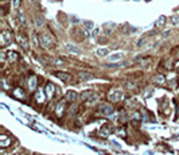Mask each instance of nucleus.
I'll list each match as a JSON object with an SVG mask.
<instances>
[{"instance_id":"f257e3e1","label":"nucleus","mask_w":179,"mask_h":155,"mask_svg":"<svg viewBox=\"0 0 179 155\" xmlns=\"http://www.w3.org/2000/svg\"><path fill=\"white\" fill-rule=\"evenodd\" d=\"M67 100L65 99V100H62V101H59V104L57 105V109H55V113L58 115V116H62V113H63V111H65V102H66Z\"/></svg>"},{"instance_id":"f03ea898","label":"nucleus","mask_w":179,"mask_h":155,"mask_svg":"<svg viewBox=\"0 0 179 155\" xmlns=\"http://www.w3.org/2000/svg\"><path fill=\"white\" fill-rule=\"evenodd\" d=\"M55 76L58 78H61L62 81H70V80H71V76L69 73H61V72H57Z\"/></svg>"},{"instance_id":"7ed1b4c3","label":"nucleus","mask_w":179,"mask_h":155,"mask_svg":"<svg viewBox=\"0 0 179 155\" xmlns=\"http://www.w3.org/2000/svg\"><path fill=\"white\" fill-rule=\"evenodd\" d=\"M76 99H77V93L76 92H69L66 96V100L67 101H76Z\"/></svg>"},{"instance_id":"20e7f679","label":"nucleus","mask_w":179,"mask_h":155,"mask_svg":"<svg viewBox=\"0 0 179 155\" xmlns=\"http://www.w3.org/2000/svg\"><path fill=\"white\" fill-rule=\"evenodd\" d=\"M78 76H80L81 78H84V80H92V78H93V74L85 73V72H80V73H78Z\"/></svg>"},{"instance_id":"39448f33","label":"nucleus","mask_w":179,"mask_h":155,"mask_svg":"<svg viewBox=\"0 0 179 155\" xmlns=\"http://www.w3.org/2000/svg\"><path fill=\"white\" fill-rule=\"evenodd\" d=\"M100 109L101 111H104V113H112L113 112V108L110 105H108V104H106V105H102V107H100Z\"/></svg>"},{"instance_id":"423d86ee","label":"nucleus","mask_w":179,"mask_h":155,"mask_svg":"<svg viewBox=\"0 0 179 155\" xmlns=\"http://www.w3.org/2000/svg\"><path fill=\"white\" fill-rule=\"evenodd\" d=\"M20 45H23V47H24V49H27V47H28V45H27V42H26L24 36H20Z\"/></svg>"},{"instance_id":"0eeeda50","label":"nucleus","mask_w":179,"mask_h":155,"mask_svg":"<svg viewBox=\"0 0 179 155\" xmlns=\"http://www.w3.org/2000/svg\"><path fill=\"white\" fill-rule=\"evenodd\" d=\"M18 57H19V54L15 53V51H12V53H8V58H10V61H11V58H18Z\"/></svg>"},{"instance_id":"6e6552de","label":"nucleus","mask_w":179,"mask_h":155,"mask_svg":"<svg viewBox=\"0 0 179 155\" xmlns=\"http://www.w3.org/2000/svg\"><path fill=\"white\" fill-rule=\"evenodd\" d=\"M108 53V50H100L99 51V54H106Z\"/></svg>"}]
</instances>
